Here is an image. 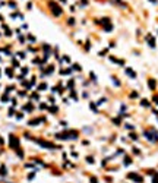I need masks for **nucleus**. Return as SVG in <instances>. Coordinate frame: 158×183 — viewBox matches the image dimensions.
Listing matches in <instances>:
<instances>
[{
	"mask_svg": "<svg viewBox=\"0 0 158 183\" xmlns=\"http://www.w3.org/2000/svg\"><path fill=\"white\" fill-rule=\"evenodd\" d=\"M6 73H7V75L12 78V71H10V69H6Z\"/></svg>",
	"mask_w": 158,
	"mask_h": 183,
	"instance_id": "11",
	"label": "nucleus"
},
{
	"mask_svg": "<svg viewBox=\"0 0 158 183\" xmlns=\"http://www.w3.org/2000/svg\"><path fill=\"white\" fill-rule=\"evenodd\" d=\"M46 88H47V85H46V83H41L40 87H38V89H40V91H44Z\"/></svg>",
	"mask_w": 158,
	"mask_h": 183,
	"instance_id": "7",
	"label": "nucleus"
},
{
	"mask_svg": "<svg viewBox=\"0 0 158 183\" xmlns=\"http://www.w3.org/2000/svg\"><path fill=\"white\" fill-rule=\"evenodd\" d=\"M73 69H75V71H81V66L79 65H73Z\"/></svg>",
	"mask_w": 158,
	"mask_h": 183,
	"instance_id": "9",
	"label": "nucleus"
},
{
	"mask_svg": "<svg viewBox=\"0 0 158 183\" xmlns=\"http://www.w3.org/2000/svg\"><path fill=\"white\" fill-rule=\"evenodd\" d=\"M41 122H42V119H34L29 122V126H37V123H41Z\"/></svg>",
	"mask_w": 158,
	"mask_h": 183,
	"instance_id": "4",
	"label": "nucleus"
},
{
	"mask_svg": "<svg viewBox=\"0 0 158 183\" xmlns=\"http://www.w3.org/2000/svg\"><path fill=\"white\" fill-rule=\"evenodd\" d=\"M9 142H10V147L13 149H18V145H19V141H18V138L15 135H10L9 136Z\"/></svg>",
	"mask_w": 158,
	"mask_h": 183,
	"instance_id": "2",
	"label": "nucleus"
},
{
	"mask_svg": "<svg viewBox=\"0 0 158 183\" xmlns=\"http://www.w3.org/2000/svg\"><path fill=\"white\" fill-rule=\"evenodd\" d=\"M148 83H149V87H151L152 89L155 88V81H152V79H151V81H149V82H148Z\"/></svg>",
	"mask_w": 158,
	"mask_h": 183,
	"instance_id": "8",
	"label": "nucleus"
},
{
	"mask_svg": "<svg viewBox=\"0 0 158 183\" xmlns=\"http://www.w3.org/2000/svg\"><path fill=\"white\" fill-rule=\"evenodd\" d=\"M129 179H133L135 182H139V183H142V177H140V176H138L136 173H130V174H129Z\"/></svg>",
	"mask_w": 158,
	"mask_h": 183,
	"instance_id": "3",
	"label": "nucleus"
},
{
	"mask_svg": "<svg viewBox=\"0 0 158 183\" xmlns=\"http://www.w3.org/2000/svg\"><path fill=\"white\" fill-rule=\"evenodd\" d=\"M154 100H155V103H157V104H158V97H155V98H154Z\"/></svg>",
	"mask_w": 158,
	"mask_h": 183,
	"instance_id": "14",
	"label": "nucleus"
},
{
	"mask_svg": "<svg viewBox=\"0 0 158 183\" xmlns=\"http://www.w3.org/2000/svg\"><path fill=\"white\" fill-rule=\"evenodd\" d=\"M151 2H152V3H157V0H151Z\"/></svg>",
	"mask_w": 158,
	"mask_h": 183,
	"instance_id": "15",
	"label": "nucleus"
},
{
	"mask_svg": "<svg viewBox=\"0 0 158 183\" xmlns=\"http://www.w3.org/2000/svg\"><path fill=\"white\" fill-rule=\"evenodd\" d=\"M154 183H158V174H155V177H154Z\"/></svg>",
	"mask_w": 158,
	"mask_h": 183,
	"instance_id": "13",
	"label": "nucleus"
},
{
	"mask_svg": "<svg viewBox=\"0 0 158 183\" xmlns=\"http://www.w3.org/2000/svg\"><path fill=\"white\" fill-rule=\"evenodd\" d=\"M50 9H51L53 15H56V16H60V15L63 13V10H62V7L59 6L57 3H54V2H51V3H50Z\"/></svg>",
	"mask_w": 158,
	"mask_h": 183,
	"instance_id": "1",
	"label": "nucleus"
},
{
	"mask_svg": "<svg viewBox=\"0 0 158 183\" xmlns=\"http://www.w3.org/2000/svg\"><path fill=\"white\" fill-rule=\"evenodd\" d=\"M2 100H3V103H7V95H3V97H2Z\"/></svg>",
	"mask_w": 158,
	"mask_h": 183,
	"instance_id": "10",
	"label": "nucleus"
},
{
	"mask_svg": "<svg viewBox=\"0 0 158 183\" xmlns=\"http://www.w3.org/2000/svg\"><path fill=\"white\" fill-rule=\"evenodd\" d=\"M148 43H149V46H151V47H155V41H154V38H152V37H148Z\"/></svg>",
	"mask_w": 158,
	"mask_h": 183,
	"instance_id": "6",
	"label": "nucleus"
},
{
	"mask_svg": "<svg viewBox=\"0 0 158 183\" xmlns=\"http://www.w3.org/2000/svg\"><path fill=\"white\" fill-rule=\"evenodd\" d=\"M73 24H75V21H73V18H70L69 19V25H73Z\"/></svg>",
	"mask_w": 158,
	"mask_h": 183,
	"instance_id": "12",
	"label": "nucleus"
},
{
	"mask_svg": "<svg viewBox=\"0 0 158 183\" xmlns=\"http://www.w3.org/2000/svg\"><path fill=\"white\" fill-rule=\"evenodd\" d=\"M126 73H127V75H129L130 78H136V75H135V72L132 71V69H129V67L126 69Z\"/></svg>",
	"mask_w": 158,
	"mask_h": 183,
	"instance_id": "5",
	"label": "nucleus"
}]
</instances>
